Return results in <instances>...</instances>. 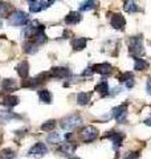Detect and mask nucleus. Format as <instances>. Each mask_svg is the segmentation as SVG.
Segmentation results:
<instances>
[{
    "instance_id": "obj_1",
    "label": "nucleus",
    "mask_w": 151,
    "mask_h": 159,
    "mask_svg": "<svg viewBox=\"0 0 151 159\" xmlns=\"http://www.w3.org/2000/svg\"><path fill=\"white\" fill-rule=\"evenodd\" d=\"M129 53L134 57H138V56H140V54L144 53L143 39H142L140 34H138V36H133L129 40Z\"/></svg>"
},
{
    "instance_id": "obj_2",
    "label": "nucleus",
    "mask_w": 151,
    "mask_h": 159,
    "mask_svg": "<svg viewBox=\"0 0 151 159\" xmlns=\"http://www.w3.org/2000/svg\"><path fill=\"white\" fill-rule=\"evenodd\" d=\"M82 123V118L78 116V114H70V116L65 117L61 119V122H60V125L64 130H74L76 127H78Z\"/></svg>"
},
{
    "instance_id": "obj_3",
    "label": "nucleus",
    "mask_w": 151,
    "mask_h": 159,
    "mask_svg": "<svg viewBox=\"0 0 151 159\" xmlns=\"http://www.w3.org/2000/svg\"><path fill=\"white\" fill-rule=\"evenodd\" d=\"M9 24L15 27H20V25H25L29 21V16L28 13H25L23 11H15L11 16H9Z\"/></svg>"
},
{
    "instance_id": "obj_4",
    "label": "nucleus",
    "mask_w": 151,
    "mask_h": 159,
    "mask_svg": "<svg viewBox=\"0 0 151 159\" xmlns=\"http://www.w3.org/2000/svg\"><path fill=\"white\" fill-rule=\"evenodd\" d=\"M41 31H44V25L39 24L37 21H31L25 27V31L23 34H24V37H27V39H34L36 34L40 33Z\"/></svg>"
},
{
    "instance_id": "obj_5",
    "label": "nucleus",
    "mask_w": 151,
    "mask_h": 159,
    "mask_svg": "<svg viewBox=\"0 0 151 159\" xmlns=\"http://www.w3.org/2000/svg\"><path fill=\"white\" fill-rule=\"evenodd\" d=\"M80 135H81L84 142L89 143V142H93L98 137V130L94 126H85L81 130V133H80Z\"/></svg>"
},
{
    "instance_id": "obj_6",
    "label": "nucleus",
    "mask_w": 151,
    "mask_h": 159,
    "mask_svg": "<svg viewBox=\"0 0 151 159\" xmlns=\"http://www.w3.org/2000/svg\"><path fill=\"white\" fill-rule=\"evenodd\" d=\"M112 116L117 122L125 123L126 118H127V106L126 105H119L117 107H114L113 111H112Z\"/></svg>"
},
{
    "instance_id": "obj_7",
    "label": "nucleus",
    "mask_w": 151,
    "mask_h": 159,
    "mask_svg": "<svg viewBox=\"0 0 151 159\" xmlns=\"http://www.w3.org/2000/svg\"><path fill=\"white\" fill-rule=\"evenodd\" d=\"M106 138H109L110 141L113 142V147L114 150H118V148L122 146L125 134L122 131H110L109 134H106Z\"/></svg>"
},
{
    "instance_id": "obj_8",
    "label": "nucleus",
    "mask_w": 151,
    "mask_h": 159,
    "mask_svg": "<svg viewBox=\"0 0 151 159\" xmlns=\"http://www.w3.org/2000/svg\"><path fill=\"white\" fill-rule=\"evenodd\" d=\"M28 4H29V11L36 13L47 9L50 4H53V2H40V0H36V2H28Z\"/></svg>"
},
{
    "instance_id": "obj_9",
    "label": "nucleus",
    "mask_w": 151,
    "mask_h": 159,
    "mask_svg": "<svg viewBox=\"0 0 151 159\" xmlns=\"http://www.w3.org/2000/svg\"><path fill=\"white\" fill-rule=\"evenodd\" d=\"M48 76L54 77V78H66L70 76V70L68 68H64V66L52 68V70L48 73Z\"/></svg>"
},
{
    "instance_id": "obj_10",
    "label": "nucleus",
    "mask_w": 151,
    "mask_h": 159,
    "mask_svg": "<svg viewBox=\"0 0 151 159\" xmlns=\"http://www.w3.org/2000/svg\"><path fill=\"white\" fill-rule=\"evenodd\" d=\"M92 69L95 73H99V74H102V76H108V74L112 73L113 66L108 62H103V64H95V65L92 66Z\"/></svg>"
},
{
    "instance_id": "obj_11",
    "label": "nucleus",
    "mask_w": 151,
    "mask_h": 159,
    "mask_svg": "<svg viewBox=\"0 0 151 159\" xmlns=\"http://www.w3.org/2000/svg\"><path fill=\"white\" fill-rule=\"evenodd\" d=\"M112 25L114 29L122 31V29H125V27H126V20L121 13H114L112 16Z\"/></svg>"
},
{
    "instance_id": "obj_12",
    "label": "nucleus",
    "mask_w": 151,
    "mask_h": 159,
    "mask_svg": "<svg viewBox=\"0 0 151 159\" xmlns=\"http://www.w3.org/2000/svg\"><path fill=\"white\" fill-rule=\"evenodd\" d=\"M47 152H48L47 146H45L44 143H41V142H37L36 145H34L31 150H29V155H31V157H36V155L41 157V155H45Z\"/></svg>"
},
{
    "instance_id": "obj_13",
    "label": "nucleus",
    "mask_w": 151,
    "mask_h": 159,
    "mask_svg": "<svg viewBox=\"0 0 151 159\" xmlns=\"http://www.w3.org/2000/svg\"><path fill=\"white\" fill-rule=\"evenodd\" d=\"M76 148H77V146H76L74 143L64 142L62 145L58 147V152L61 154V155H72V154L76 151Z\"/></svg>"
},
{
    "instance_id": "obj_14",
    "label": "nucleus",
    "mask_w": 151,
    "mask_h": 159,
    "mask_svg": "<svg viewBox=\"0 0 151 159\" xmlns=\"http://www.w3.org/2000/svg\"><path fill=\"white\" fill-rule=\"evenodd\" d=\"M81 19H82L81 13L72 11V12H69L66 15V17H65V23H66L68 25H76V24H78L80 21H81Z\"/></svg>"
},
{
    "instance_id": "obj_15",
    "label": "nucleus",
    "mask_w": 151,
    "mask_h": 159,
    "mask_svg": "<svg viewBox=\"0 0 151 159\" xmlns=\"http://www.w3.org/2000/svg\"><path fill=\"white\" fill-rule=\"evenodd\" d=\"M119 82L121 84H125V86L127 88V89H131L134 86V84H135V80H134V76H133V73H125L122 74V76H119Z\"/></svg>"
},
{
    "instance_id": "obj_16",
    "label": "nucleus",
    "mask_w": 151,
    "mask_h": 159,
    "mask_svg": "<svg viewBox=\"0 0 151 159\" xmlns=\"http://www.w3.org/2000/svg\"><path fill=\"white\" fill-rule=\"evenodd\" d=\"M86 43L88 40L84 37H76L72 40V47L74 51H82V49L86 48Z\"/></svg>"
},
{
    "instance_id": "obj_17",
    "label": "nucleus",
    "mask_w": 151,
    "mask_h": 159,
    "mask_svg": "<svg viewBox=\"0 0 151 159\" xmlns=\"http://www.w3.org/2000/svg\"><path fill=\"white\" fill-rule=\"evenodd\" d=\"M16 70H17V74L21 78H27L28 77V73H29V65H28V62L27 61H21L17 65Z\"/></svg>"
},
{
    "instance_id": "obj_18",
    "label": "nucleus",
    "mask_w": 151,
    "mask_h": 159,
    "mask_svg": "<svg viewBox=\"0 0 151 159\" xmlns=\"http://www.w3.org/2000/svg\"><path fill=\"white\" fill-rule=\"evenodd\" d=\"M15 118H20V116H17V114H15L12 111H7V110L0 111V123H7Z\"/></svg>"
},
{
    "instance_id": "obj_19",
    "label": "nucleus",
    "mask_w": 151,
    "mask_h": 159,
    "mask_svg": "<svg viewBox=\"0 0 151 159\" xmlns=\"http://www.w3.org/2000/svg\"><path fill=\"white\" fill-rule=\"evenodd\" d=\"M149 68V62L143 58H139V57H135L134 58V69L137 72H142L144 69Z\"/></svg>"
},
{
    "instance_id": "obj_20",
    "label": "nucleus",
    "mask_w": 151,
    "mask_h": 159,
    "mask_svg": "<svg viewBox=\"0 0 151 159\" xmlns=\"http://www.w3.org/2000/svg\"><path fill=\"white\" fill-rule=\"evenodd\" d=\"M95 92H98L101 96H108L109 94V84L106 80H102L99 84L95 85Z\"/></svg>"
},
{
    "instance_id": "obj_21",
    "label": "nucleus",
    "mask_w": 151,
    "mask_h": 159,
    "mask_svg": "<svg viewBox=\"0 0 151 159\" xmlns=\"http://www.w3.org/2000/svg\"><path fill=\"white\" fill-rule=\"evenodd\" d=\"M19 103V98L16 96H6L3 98V105L4 106H8V107H13V106H16Z\"/></svg>"
},
{
    "instance_id": "obj_22",
    "label": "nucleus",
    "mask_w": 151,
    "mask_h": 159,
    "mask_svg": "<svg viewBox=\"0 0 151 159\" xmlns=\"http://www.w3.org/2000/svg\"><path fill=\"white\" fill-rule=\"evenodd\" d=\"M123 9L126 12L129 13H134V12H138L139 11V7L138 4L135 2H131V0H129V2H125L123 3Z\"/></svg>"
},
{
    "instance_id": "obj_23",
    "label": "nucleus",
    "mask_w": 151,
    "mask_h": 159,
    "mask_svg": "<svg viewBox=\"0 0 151 159\" xmlns=\"http://www.w3.org/2000/svg\"><path fill=\"white\" fill-rule=\"evenodd\" d=\"M39 98H40V101L44 102V103L52 102V94H50V92L47 90V89H43V90L39 92Z\"/></svg>"
},
{
    "instance_id": "obj_24",
    "label": "nucleus",
    "mask_w": 151,
    "mask_h": 159,
    "mask_svg": "<svg viewBox=\"0 0 151 159\" xmlns=\"http://www.w3.org/2000/svg\"><path fill=\"white\" fill-rule=\"evenodd\" d=\"M2 86L4 90H7V92H12L13 89H16V82H15V80L12 78H6V80H3V82H2Z\"/></svg>"
},
{
    "instance_id": "obj_25",
    "label": "nucleus",
    "mask_w": 151,
    "mask_h": 159,
    "mask_svg": "<svg viewBox=\"0 0 151 159\" xmlns=\"http://www.w3.org/2000/svg\"><path fill=\"white\" fill-rule=\"evenodd\" d=\"M90 97H92V93H78V96H77V102H78V105H88L89 101H90Z\"/></svg>"
},
{
    "instance_id": "obj_26",
    "label": "nucleus",
    "mask_w": 151,
    "mask_h": 159,
    "mask_svg": "<svg viewBox=\"0 0 151 159\" xmlns=\"http://www.w3.org/2000/svg\"><path fill=\"white\" fill-rule=\"evenodd\" d=\"M16 158V154L11 148H4L0 152V159H15Z\"/></svg>"
},
{
    "instance_id": "obj_27",
    "label": "nucleus",
    "mask_w": 151,
    "mask_h": 159,
    "mask_svg": "<svg viewBox=\"0 0 151 159\" xmlns=\"http://www.w3.org/2000/svg\"><path fill=\"white\" fill-rule=\"evenodd\" d=\"M24 51H25V53H28V54H34L37 52V45L33 41H29V43H27L24 45Z\"/></svg>"
},
{
    "instance_id": "obj_28",
    "label": "nucleus",
    "mask_w": 151,
    "mask_h": 159,
    "mask_svg": "<svg viewBox=\"0 0 151 159\" xmlns=\"http://www.w3.org/2000/svg\"><path fill=\"white\" fill-rule=\"evenodd\" d=\"M95 2H92V0H90V2H82L81 4H80V11H90V9H93L94 7H95Z\"/></svg>"
},
{
    "instance_id": "obj_29",
    "label": "nucleus",
    "mask_w": 151,
    "mask_h": 159,
    "mask_svg": "<svg viewBox=\"0 0 151 159\" xmlns=\"http://www.w3.org/2000/svg\"><path fill=\"white\" fill-rule=\"evenodd\" d=\"M47 141H48V143L56 145V143H60V141H61V137H60V134H57V133H50L49 135L47 137Z\"/></svg>"
},
{
    "instance_id": "obj_30",
    "label": "nucleus",
    "mask_w": 151,
    "mask_h": 159,
    "mask_svg": "<svg viewBox=\"0 0 151 159\" xmlns=\"http://www.w3.org/2000/svg\"><path fill=\"white\" fill-rule=\"evenodd\" d=\"M54 126H56V121L50 119V121L43 123V125H41V130L43 131H50V130H53V129H54Z\"/></svg>"
},
{
    "instance_id": "obj_31",
    "label": "nucleus",
    "mask_w": 151,
    "mask_h": 159,
    "mask_svg": "<svg viewBox=\"0 0 151 159\" xmlns=\"http://www.w3.org/2000/svg\"><path fill=\"white\" fill-rule=\"evenodd\" d=\"M11 9V4L8 3H0V16H7Z\"/></svg>"
},
{
    "instance_id": "obj_32",
    "label": "nucleus",
    "mask_w": 151,
    "mask_h": 159,
    "mask_svg": "<svg viewBox=\"0 0 151 159\" xmlns=\"http://www.w3.org/2000/svg\"><path fill=\"white\" fill-rule=\"evenodd\" d=\"M138 157H139V152L138 151L137 152H127L125 155L123 159H138Z\"/></svg>"
},
{
    "instance_id": "obj_33",
    "label": "nucleus",
    "mask_w": 151,
    "mask_h": 159,
    "mask_svg": "<svg viewBox=\"0 0 151 159\" xmlns=\"http://www.w3.org/2000/svg\"><path fill=\"white\" fill-rule=\"evenodd\" d=\"M121 92H122V88H121V86H117V88L112 89V92H109V94H110L112 97H115V96H117V94H119Z\"/></svg>"
},
{
    "instance_id": "obj_34",
    "label": "nucleus",
    "mask_w": 151,
    "mask_h": 159,
    "mask_svg": "<svg viewBox=\"0 0 151 159\" xmlns=\"http://www.w3.org/2000/svg\"><path fill=\"white\" fill-rule=\"evenodd\" d=\"M93 73H94V72H93V69H92V68H86V70L82 73V76H92Z\"/></svg>"
},
{
    "instance_id": "obj_35",
    "label": "nucleus",
    "mask_w": 151,
    "mask_h": 159,
    "mask_svg": "<svg viewBox=\"0 0 151 159\" xmlns=\"http://www.w3.org/2000/svg\"><path fill=\"white\" fill-rule=\"evenodd\" d=\"M146 89H147V93L151 96V78L147 80V84H146Z\"/></svg>"
},
{
    "instance_id": "obj_36",
    "label": "nucleus",
    "mask_w": 151,
    "mask_h": 159,
    "mask_svg": "<svg viewBox=\"0 0 151 159\" xmlns=\"http://www.w3.org/2000/svg\"><path fill=\"white\" fill-rule=\"evenodd\" d=\"M144 123H146V125H149V126H151V116L147 119H144Z\"/></svg>"
},
{
    "instance_id": "obj_37",
    "label": "nucleus",
    "mask_w": 151,
    "mask_h": 159,
    "mask_svg": "<svg viewBox=\"0 0 151 159\" xmlns=\"http://www.w3.org/2000/svg\"><path fill=\"white\" fill-rule=\"evenodd\" d=\"M2 24H3V23H2V20H0V28H2Z\"/></svg>"
},
{
    "instance_id": "obj_38",
    "label": "nucleus",
    "mask_w": 151,
    "mask_h": 159,
    "mask_svg": "<svg viewBox=\"0 0 151 159\" xmlns=\"http://www.w3.org/2000/svg\"><path fill=\"white\" fill-rule=\"evenodd\" d=\"M69 159H80V158H69Z\"/></svg>"
}]
</instances>
